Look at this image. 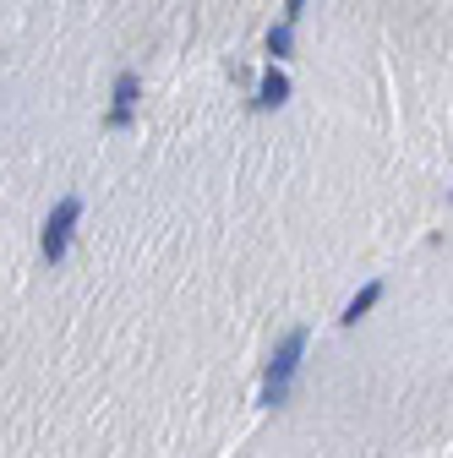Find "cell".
<instances>
[{
	"label": "cell",
	"mask_w": 453,
	"mask_h": 458,
	"mask_svg": "<svg viewBox=\"0 0 453 458\" xmlns=\"http://www.w3.org/2000/svg\"><path fill=\"white\" fill-rule=\"evenodd\" d=\"M301 355H306V327H295V333L278 338V350H273V360H268V377H262V404H268V410H278V404L290 398V377H295Z\"/></svg>",
	"instance_id": "obj_1"
},
{
	"label": "cell",
	"mask_w": 453,
	"mask_h": 458,
	"mask_svg": "<svg viewBox=\"0 0 453 458\" xmlns=\"http://www.w3.org/2000/svg\"><path fill=\"white\" fill-rule=\"evenodd\" d=\"M77 213H82V202H77V197H61V202H55V213H49V224H44V241H38L49 262H61V257H66L72 229H77Z\"/></svg>",
	"instance_id": "obj_2"
},
{
	"label": "cell",
	"mask_w": 453,
	"mask_h": 458,
	"mask_svg": "<svg viewBox=\"0 0 453 458\" xmlns=\"http://www.w3.org/2000/svg\"><path fill=\"white\" fill-rule=\"evenodd\" d=\"M290 98V77L278 72V66H268V77H262V88H257V109H278Z\"/></svg>",
	"instance_id": "obj_3"
},
{
	"label": "cell",
	"mask_w": 453,
	"mask_h": 458,
	"mask_svg": "<svg viewBox=\"0 0 453 458\" xmlns=\"http://www.w3.org/2000/svg\"><path fill=\"white\" fill-rule=\"evenodd\" d=\"M132 98H137V77L121 72L115 77V109H109V126H126L132 121Z\"/></svg>",
	"instance_id": "obj_4"
},
{
	"label": "cell",
	"mask_w": 453,
	"mask_h": 458,
	"mask_svg": "<svg viewBox=\"0 0 453 458\" xmlns=\"http://www.w3.org/2000/svg\"><path fill=\"white\" fill-rule=\"evenodd\" d=\"M377 301H382V284L372 278V284H361V295H355V301L345 306V317H338V322H345V327H355V322H361V317H366V311H372Z\"/></svg>",
	"instance_id": "obj_5"
},
{
	"label": "cell",
	"mask_w": 453,
	"mask_h": 458,
	"mask_svg": "<svg viewBox=\"0 0 453 458\" xmlns=\"http://www.w3.org/2000/svg\"><path fill=\"white\" fill-rule=\"evenodd\" d=\"M295 17H301V0H295L290 12H285V22H278V28L268 33V55H273V61H285V55H290V33H295Z\"/></svg>",
	"instance_id": "obj_6"
}]
</instances>
